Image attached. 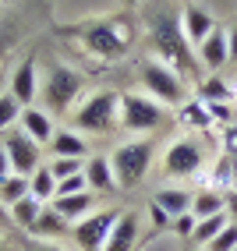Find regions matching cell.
<instances>
[{"label":"cell","instance_id":"42","mask_svg":"<svg viewBox=\"0 0 237 251\" xmlns=\"http://www.w3.org/2000/svg\"><path fill=\"white\" fill-rule=\"evenodd\" d=\"M195 251H202V248H195Z\"/></svg>","mask_w":237,"mask_h":251},{"label":"cell","instance_id":"26","mask_svg":"<svg viewBox=\"0 0 237 251\" xmlns=\"http://www.w3.org/2000/svg\"><path fill=\"white\" fill-rule=\"evenodd\" d=\"M230 226V216L227 212H216V216H206V220H198V226H195V233H191V244L195 248H206L219 230H227Z\"/></svg>","mask_w":237,"mask_h":251},{"label":"cell","instance_id":"17","mask_svg":"<svg viewBox=\"0 0 237 251\" xmlns=\"http://www.w3.org/2000/svg\"><path fill=\"white\" fill-rule=\"evenodd\" d=\"M28 237H36V241H64V237H71V223H67L53 205H46L39 212V220L32 223Z\"/></svg>","mask_w":237,"mask_h":251},{"label":"cell","instance_id":"38","mask_svg":"<svg viewBox=\"0 0 237 251\" xmlns=\"http://www.w3.org/2000/svg\"><path fill=\"white\" fill-rule=\"evenodd\" d=\"M227 46H230V60H237V25L227 28Z\"/></svg>","mask_w":237,"mask_h":251},{"label":"cell","instance_id":"35","mask_svg":"<svg viewBox=\"0 0 237 251\" xmlns=\"http://www.w3.org/2000/svg\"><path fill=\"white\" fill-rule=\"evenodd\" d=\"M14 39H18V28H11V25H0V60H4V53L14 46Z\"/></svg>","mask_w":237,"mask_h":251},{"label":"cell","instance_id":"21","mask_svg":"<svg viewBox=\"0 0 237 251\" xmlns=\"http://www.w3.org/2000/svg\"><path fill=\"white\" fill-rule=\"evenodd\" d=\"M156 205H163L170 216H184L191 212V202H195V191L184 188V184H163V188L156 191V198H152Z\"/></svg>","mask_w":237,"mask_h":251},{"label":"cell","instance_id":"34","mask_svg":"<svg viewBox=\"0 0 237 251\" xmlns=\"http://www.w3.org/2000/svg\"><path fill=\"white\" fill-rule=\"evenodd\" d=\"M22 248H25V251H67L60 241H36V237H28Z\"/></svg>","mask_w":237,"mask_h":251},{"label":"cell","instance_id":"39","mask_svg":"<svg viewBox=\"0 0 237 251\" xmlns=\"http://www.w3.org/2000/svg\"><path fill=\"white\" fill-rule=\"evenodd\" d=\"M124 4H128V7H134V4H142V0H124Z\"/></svg>","mask_w":237,"mask_h":251},{"label":"cell","instance_id":"12","mask_svg":"<svg viewBox=\"0 0 237 251\" xmlns=\"http://www.w3.org/2000/svg\"><path fill=\"white\" fill-rule=\"evenodd\" d=\"M138 237H142V216L134 209H128V212L117 216L103 251H138Z\"/></svg>","mask_w":237,"mask_h":251},{"label":"cell","instance_id":"20","mask_svg":"<svg viewBox=\"0 0 237 251\" xmlns=\"http://www.w3.org/2000/svg\"><path fill=\"white\" fill-rule=\"evenodd\" d=\"M195 99H202L206 106H223V103H234V85L227 78H216V75H206L195 81Z\"/></svg>","mask_w":237,"mask_h":251},{"label":"cell","instance_id":"31","mask_svg":"<svg viewBox=\"0 0 237 251\" xmlns=\"http://www.w3.org/2000/svg\"><path fill=\"white\" fill-rule=\"evenodd\" d=\"M145 216H149V223H152V230H156V233H170V226H174V216L166 212L163 205H156V202H149Z\"/></svg>","mask_w":237,"mask_h":251},{"label":"cell","instance_id":"8","mask_svg":"<svg viewBox=\"0 0 237 251\" xmlns=\"http://www.w3.org/2000/svg\"><path fill=\"white\" fill-rule=\"evenodd\" d=\"M202 166H206V149H202V142L198 138H191V135H184V138H177V142H170L166 145V152H163V177L166 180H191V177H198L202 174Z\"/></svg>","mask_w":237,"mask_h":251},{"label":"cell","instance_id":"29","mask_svg":"<svg viewBox=\"0 0 237 251\" xmlns=\"http://www.w3.org/2000/svg\"><path fill=\"white\" fill-rule=\"evenodd\" d=\"M50 166V174H53L57 180H67V177H75L85 170V159H64V156H53V159H46Z\"/></svg>","mask_w":237,"mask_h":251},{"label":"cell","instance_id":"5","mask_svg":"<svg viewBox=\"0 0 237 251\" xmlns=\"http://www.w3.org/2000/svg\"><path fill=\"white\" fill-rule=\"evenodd\" d=\"M81 85H85V78H81L75 68H67V64H50L46 75L39 78V103L50 117H60V113H71V106L81 103Z\"/></svg>","mask_w":237,"mask_h":251},{"label":"cell","instance_id":"3","mask_svg":"<svg viewBox=\"0 0 237 251\" xmlns=\"http://www.w3.org/2000/svg\"><path fill=\"white\" fill-rule=\"evenodd\" d=\"M71 127L78 135H113L121 131V92L113 89H99L89 92L71 113Z\"/></svg>","mask_w":237,"mask_h":251},{"label":"cell","instance_id":"33","mask_svg":"<svg viewBox=\"0 0 237 251\" xmlns=\"http://www.w3.org/2000/svg\"><path fill=\"white\" fill-rule=\"evenodd\" d=\"M219 145H223V156H237V124H227V127H223Z\"/></svg>","mask_w":237,"mask_h":251},{"label":"cell","instance_id":"1","mask_svg":"<svg viewBox=\"0 0 237 251\" xmlns=\"http://www.w3.org/2000/svg\"><path fill=\"white\" fill-rule=\"evenodd\" d=\"M149 46H152V53H156V60H163L166 68H174L181 78L198 75V57H195V46L188 39V32H184L181 11L159 7L152 14L149 18Z\"/></svg>","mask_w":237,"mask_h":251},{"label":"cell","instance_id":"13","mask_svg":"<svg viewBox=\"0 0 237 251\" xmlns=\"http://www.w3.org/2000/svg\"><path fill=\"white\" fill-rule=\"evenodd\" d=\"M195 57H198V68H206L209 75L216 71H223L227 64H230V46H227V28H219L206 39V43H198L195 46Z\"/></svg>","mask_w":237,"mask_h":251},{"label":"cell","instance_id":"30","mask_svg":"<svg viewBox=\"0 0 237 251\" xmlns=\"http://www.w3.org/2000/svg\"><path fill=\"white\" fill-rule=\"evenodd\" d=\"M202 251H237V223H230L227 230H219Z\"/></svg>","mask_w":237,"mask_h":251},{"label":"cell","instance_id":"19","mask_svg":"<svg viewBox=\"0 0 237 251\" xmlns=\"http://www.w3.org/2000/svg\"><path fill=\"white\" fill-rule=\"evenodd\" d=\"M50 205H53L60 216H64V220L67 223H78V220H85V216L89 212H96L99 205H96V195L92 191H81V195H64V198H53V202H50Z\"/></svg>","mask_w":237,"mask_h":251},{"label":"cell","instance_id":"6","mask_svg":"<svg viewBox=\"0 0 237 251\" xmlns=\"http://www.w3.org/2000/svg\"><path fill=\"white\" fill-rule=\"evenodd\" d=\"M138 78H142V92L152 96L159 106L170 110V106H184V103H188V85H184V78L174 68H166L163 60L149 57L138 68Z\"/></svg>","mask_w":237,"mask_h":251},{"label":"cell","instance_id":"23","mask_svg":"<svg viewBox=\"0 0 237 251\" xmlns=\"http://www.w3.org/2000/svg\"><path fill=\"white\" fill-rule=\"evenodd\" d=\"M43 209H46V202H39V198H32V195H28V198H22L18 205H11V209H7V223H14L18 230L28 233L32 223L39 220V212H43Z\"/></svg>","mask_w":237,"mask_h":251},{"label":"cell","instance_id":"37","mask_svg":"<svg viewBox=\"0 0 237 251\" xmlns=\"http://www.w3.org/2000/svg\"><path fill=\"white\" fill-rule=\"evenodd\" d=\"M14 170H11V159H7V152H4V145H0V180H7Z\"/></svg>","mask_w":237,"mask_h":251},{"label":"cell","instance_id":"7","mask_svg":"<svg viewBox=\"0 0 237 251\" xmlns=\"http://www.w3.org/2000/svg\"><path fill=\"white\" fill-rule=\"evenodd\" d=\"M166 124V106H159L145 92H121V131L128 135H145Z\"/></svg>","mask_w":237,"mask_h":251},{"label":"cell","instance_id":"4","mask_svg":"<svg viewBox=\"0 0 237 251\" xmlns=\"http://www.w3.org/2000/svg\"><path fill=\"white\" fill-rule=\"evenodd\" d=\"M152 163H156V138H128L110 152V166L117 177V188L131 191L149 177Z\"/></svg>","mask_w":237,"mask_h":251},{"label":"cell","instance_id":"41","mask_svg":"<svg viewBox=\"0 0 237 251\" xmlns=\"http://www.w3.org/2000/svg\"><path fill=\"white\" fill-rule=\"evenodd\" d=\"M0 251H7V241H4V237H0Z\"/></svg>","mask_w":237,"mask_h":251},{"label":"cell","instance_id":"36","mask_svg":"<svg viewBox=\"0 0 237 251\" xmlns=\"http://www.w3.org/2000/svg\"><path fill=\"white\" fill-rule=\"evenodd\" d=\"M223 212L230 216V223H237V188L227 191V205H223Z\"/></svg>","mask_w":237,"mask_h":251},{"label":"cell","instance_id":"40","mask_svg":"<svg viewBox=\"0 0 237 251\" xmlns=\"http://www.w3.org/2000/svg\"><path fill=\"white\" fill-rule=\"evenodd\" d=\"M4 220H7V209H0V223H4Z\"/></svg>","mask_w":237,"mask_h":251},{"label":"cell","instance_id":"11","mask_svg":"<svg viewBox=\"0 0 237 251\" xmlns=\"http://www.w3.org/2000/svg\"><path fill=\"white\" fill-rule=\"evenodd\" d=\"M7 92L18 99L22 106H32L39 99V64H36V57H25L18 68L11 71V81H7Z\"/></svg>","mask_w":237,"mask_h":251},{"label":"cell","instance_id":"18","mask_svg":"<svg viewBox=\"0 0 237 251\" xmlns=\"http://www.w3.org/2000/svg\"><path fill=\"white\" fill-rule=\"evenodd\" d=\"M50 152L53 156H64V159H89V142L85 135H78L75 127H57L53 142H50Z\"/></svg>","mask_w":237,"mask_h":251},{"label":"cell","instance_id":"25","mask_svg":"<svg viewBox=\"0 0 237 251\" xmlns=\"http://www.w3.org/2000/svg\"><path fill=\"white\" fill-rule=\"evenodd\" d=\"M177 117H181L188 127H195V131L212 127V113H209V106L202 103V99H188L184 106H177Z\"/></svg>","mask_w":237,"mask_h":251},{"label":"cell","instance_id":"24","mask_svg":"<svg viewBox=\"0 0 237 251\" xmlns=\"http://www.w3.org/2000/svg\"><path fill=\"white\" fill-rule=\"evenodd\" d=\"M28 195H32V198H39V202H46V205L57 198V177L50 174V166H46V163L28 177Z\"/></svg>","mask_w":237,"mask_h":251},{"label":"cell","instance_id":"27","mask_svg":"<svg viewBox=\"0 0 237 251\" xmlns=\"http://www.w3.org/2000/svg\"><path fill=\"white\" fill-rule=\"evenodd\" d=\"M22 198H28V177L11 174L7 180H0V209H11L18 205Z\"/></svg>","mask_w":237,"mask_h":251},{"label":"cell","instance_id":"9","mask_svg":"<svg viewBox=\"0 0 237 251\" xmlns=\"http://www.w3.org/2000/svg\"><path fill=\"white\" fill-rule=\"evenodd\" d=\"M117 216H121V209H117V205H103V209L89 212L85 220H78V223L71 226L75 248H78V251H103L110 230H113V223H117Z\"/></svg>","mask_w":237,"mask_h":251},{"label":"cell","instance_id":"14","mask_svg":"<svg viewBox=\"0 0 237 251\" xmlns=\"http://www.w3.org/2000/svg\"><path fill=\"white\" fill-rule=\"evenodd\" d=\"M18 127L25 131L32 142H39V145H50V142H53V135H57V121H53L43 106H25L22 117H18Z\"/></svg>","mask_w":237,"mask_h":251},{"label":"cell","instance_id":"32","mask_svg":"<svg viewBox=\"0 0 237 251\" xmlns=\"http://www.w3.org/2000/svg\"><path fill=\"white\" fill-rule=\"evenodd\" d=\"M195 226H198V216H195V212H184V216H174V226H170V233H174L177 241H191Z\"/></svg>","mask_w":237,"mask_h":251},{"label":"cell","instance_id":"10","mask_svg":"<svg viewBox=\"0 0 237 251\" xmlns=\"http://www.w3.org/2000/svg\"><path fill=\"white\" fill-rule=\"evenodd\" d=\"M0 145H4V152H7V159H11V170L18 174V177H32V174L46 163V159H43V145L32 142L22 127L4 131V135H0Z\"/></svg>","mask_w":237,"mask_h":251},{"label":"cell","instance_id":"2","mask_svg":"<svg viewBox=\"0 0 237 251\" xmlns=\"http://www.w3.org/2000/svg\"><path fill=\"white\" fill-rule=\"evenodd\" d=\"M67 36H75L85 53L96 60H121L134 43V18L131 14H106V18H85L81 25H71Z\"/></svg>","mask_w":237,"mask_h":251},{"label":"cell","instance_id":"16","mask_svg":"<svg viewBox=\"0 0 237 251\" xmlns=\"http://www.w3.org/2000/svg\"><path fill=\"white\" fill-rule=\"evenodd\" d=\"M181 22H184V32H188L191 46L206 43V39L212 36V32H216V18H212V14H209L206 7H198V4H184Z\"/></svg>","mask_w":237,"mask_h":251},{"label":"cell","instance_id":"22","mask_svg":"<svg viewBox=\"0 0 237 251\" xmlns=\"http://www.w3.org/2000/svg\"><path fill=\"white\" fill-rule=\"evenodd\" d=\"M227 205V191H219V188H198L195 191V202H191V212L198 216V220H206V216H216V212H223Z\"/></svg>","mask_w":237,"mask_h":251},{"label":"cell","instance_id":"15","mask_svg":"<svg viewBox=\"0 0 237 251\" xmlns=\"http://www.w3.org/2000/svg\"><path fill=\"white\" fill-rule=\"evenodd\" d=\"M85 180H89V191L92 195H117V177H113V166L110 156H89L85 159Z\"/></svg>","mask_w":237,"mask_h":251},{"label":"cell","instance_id":"28","mask_svg":"<svg viewBox=\"0 0 237 251\" xmlns=\"http://www.w3.org/2000/svg\"><path fill=\"white\" fill-rule=\"evenodd\" d=\"M22 110H25V106H22L11 92H0V131H11L14 121L22 117Z\"/></svg>","mask_w":237,"mask_h":251}]
</instances>
